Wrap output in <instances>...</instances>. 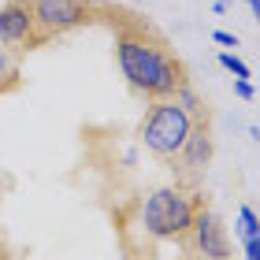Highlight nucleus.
<instances>
[{
    "label": "nucleus",
    "mask_w": 260,
    "mask_h": 260,
    "mask_svg": "<svg viewBox=\"0 0 260 260\" xmlns=\"http://www.w3.org/2000/svg\"><path fill=\"white\" fill-rule=\"evenodd\" d=\"M115 60H119L126 86L134 93H141L145 101L175 97V89H182L190 82L182 60L168 49V41L149 34V26H141V22H119Z\"/></svg>",
    "instance_id": "1"
},
{
    "label": "nucleus",
    "mask_w": 260,
    "mask_h": 260,
    "mask_svg": "<svg viewBox=\"0 0 260 260\" xmlns=\"http://www.w3.org/2000/svg\"><path fill=\"white\" fill-rule=\"evenodd\" d=\"M201 201H205L201 190L160 186V190H152L134 208L138 212V227L152 242H182V249H186V242H190V227H193V212H197Z\"/></svg>",
    "instance_id": "2"
},
{
    "label": "nucleus",
    "mask_w": 260,
    "mask_h": 260,
    "mask_svg": "<svg viewBox=\"0 0 260 260\" xmlns=\"http://www.w3.org/2000/svg\"><path fill=\"white\" fill-rule=\"evenodd\" d=\"M190 130H193V119L186 115V108L175 97H164V101H149V112H145V119H141L138 138L156 160L171 164L182 152Z\"/></svg>",
    "instance_id": "3"
},
{
    "label": "nucleus",
    "mask_w": 260,
    "mask_h": 260,
    "mask_svg": "<svg viewBox=\"0 0 260 260\" xmlns=\"http://www.w3.org/2000/svg\"><path fill=\"white\" fill-rule=\"evenodd\" d=\"M97 11H104L101 0H30V15H34L41 45L63 38L67 30H78L86 22H93Z\"/></svg>",
    "instance_id": "4"
},
{
    "label": "nucleus",
    "mask_w": 260,
    "mask_h": 260,
    "mask_svg": "<svg viewBox=\"0 0 260 260\" xmlns=\"http://www.w3.org/2000/svg\"><path fill=\"white\" fill-rule=\"evenodd\" d=\"M212 152H216L212 123H193L182 152L168 164V168L175 171V186H182V190H201V179H205V171L212 164Z\"/></svg>",
    "instance_id": "5"
},
{
    "label": "nucleus",
    "mask_w": 260,
    "mask_h": 260,
    "mask_svg": "<svg viewBox=\"0 0 260 260\" xmlns=\"http://www.w3.org/2000/svg\"><path fill=\"white\" fill-rule=\"evenodd\" d=\"M186 253H193L197 260H231L227 227L216 219V212L208 208V201H201L197 212H193V227H190Z\"/></svg>",
    "instance_id": "6"
},
{
    "label": "nucleus",
    "mask_w": 260,
    "mask_h": 260,
    "mask_svg": "<svg viewBox=\"0 0 260 260\" xmlns=\"http://www.w3.org/2000/svg\"><path fill=\"white\" fill-rule=\"evenodd\" d=\"M0 45H8L19 56L41 49L38 26H34V15H30V0H8L0 8Z\"/></svg>",
    "instance_id": "7"
},
{
    "label": "nucleus",
    "mask_w": 260,
    "mask_h": 260,
    "mask_svg": "<svg viewBox=\"0 0 260 260\" xmlns=\"http://www.w3.org/2000/svg\"><path fill=\"white\" fill-rule=\"evenodd\" d=\"M22 86V71H19V52H11L8 45H0V97L15 93Z\"/></svg>",
    "instance_id": "8"
},
{
    "label": "nucleus",
    "mask_w": 260,
    "mask_h": 260,
    "mask_svg": "<svg viewBox=\"0 0 260 260\" xmlns=\"http://www.w3.org/2000/svg\"><path fill=\"white\" fill-rule=\"evenodd\" d=\"M238 238L245 245V260H260V249H256V212L249 205H238Z\"/></svg>",
    "instance_id": "9"
},
{
    "label": "nucleus",
    "mask_w": 260,
    "mask_h": 260,
    "mask_svg": "<svg viewBox=\"0 0 260 260\" xmlns=\"http://www.w3.org/2000/svg\"><path fill=\"white\" fill-rule=\"evenodd\" d=\"M219 63L227 67L234 78H249V63H242V60H238L234 52H219Z\"/></svg>",
    "instance_id": "10"
},
{
    "label": "nucleus",
    "mask_w": 260,
    "mask_h": 260,
    "mask_svg": "<svg viewBox=\"0 0 260 260\" xmlns=\"http://www.w3.org/2000/svg\"><path fill=\"white\" fill-rule=\"evenodd\" d=\"M234 93H238L242 101H253L256 97V86H253L249 78H234Z\"/></svg>",
    "instance_id": "11"
},
{
    "label": "nucleus",
    "mask_w": 260,
    "mask_h": 260,
    "mask_svg": "<svg viewBox=\"0 0 260 260\" xmlns=\"http://www.w3.org/2000/svg\"><path fill=\"white\" fill-rule=\"evenodd\" d=\"M212 41L227 45V49H238V34H231V30H212Z\"/></svg>",
    "instance_id": "12"
},
{
    "label": "nucleus",
    "mask_w": 260,
    "mask_h": 260,
    "mask_svg": "<svg viewBox=\"0 0 260 260\" xmlns=\"http://www.w3.org/2000/svg\"><path fill=\"white\" fill-rule=\"evenodd\" d=\"M212 11H216V15H227V11H231V0H216V4H212Z\"/></svg>",
    "instance_id": "13"
},
{
    "label": "nucleus",
    "mask_w": 260,
    "mask_h": 260,
    "mask_svg": "<svg viewBox=\"0 0 260 260\" xmlns=\"http://www.w3.org/2000/svg\"><path fill=\"white\" fill-rule=\"evenodd\" d=\"M245 4H249V15L260 19V0H245Z\"/></svg>",
    "instance_id": "14"
},
{
    "label": "nucleus",
    "mask_w": 260,
    "mask_h": 260,
    "mask_svg": "<svg viewBox=\"0 0 260 260\" xmlns=\"http://www.w3.org/2000/svg\"><path fill=\"white\" fill-rule=\"evenodd\" d=\"M0 260H15V256H11V253L4 249V242H0Z\"/></svg>",
    "instance_id": "15"
},
{
    "label": "nucleus",
    "mask_w": 260,
    "mask_h": 260,
    "mask_svg": "<svg viewBox=\"0 0 260 260\" xmlns=\"http://www.w3.org/2000/svg\"><path fill=\"white\" fill-rule=\"evenodd\" d=\"M182 260H197V256H193V253H186V256H182Z\"/></svg>",
    "instance_id": "16"
}]
</instances>
